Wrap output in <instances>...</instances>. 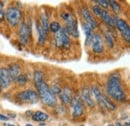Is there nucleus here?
I'll return each mask as SVG.
<instances>
[{"instance_id": "nucleus-21", "label": "nucleus", "mask_w": 130, "mask_h": 126, "mask_svg": "<svg viewBox=\"0 0 130 126\" xmlns=\"http://www.w3.org/2000/svg\"><path fill=\"white\" fill-rule=\"evenodd\" d=\"M102 101H103V104H104L105 109H107V110H111V111H114L115 109H116L115 104L112 103V101L108 98V96L103 95V96H102Z\"/></svg>"}, {"instance_id": "nucleus-32", "label": "nucleus", "mask_w": 130, "mask_h": 126, "mask_svg": "<svg viewBox=\"0 0 130 126\" xmlns=\"http://www.w3.org/2000/svg\"><path fill=\"white\" fill-rule=\"evenodd\" d=\"M7 126H16V125H14V124H10V123H8V124H7Z\"/></svg>"}, {"instance_id": "nucleus-17", "label": "nucleus", "mask_w": 130, "mask_h": 126, "mask_svg": "<svg viewBox=\"0 0 130 126\" xmlns=\"http://www.w3.org/2000/svg\"><path fill=\"white\" fill-rule=\"evenodd\" d=\"M100 17L102 18V20L104 21V23H106L108 26H110V27H115V22H114V20H113V17L110 15L106 10H102Z\"/></svg>"}, {"instance_id": "nucleus-16", "label": "nucleus", "mask_w": 130, "mask_h": 126, "mask_svg": "<svg viewBox=\"0 0 130 126\" xmlns=\"http://www.w3.org/2000/svg\"><path fill=\"white\" fill-rule=\"evenodd\" d=\"M31 117H32V120L36 121V122H44V121L48 120L49 115L42 111H36L33 113Z\"/></svg>"}, {"instance_id": "nucleus-24", "label": "nucleus", "mask_w": 130, "mask_h": 126, "mask_svg": "<svg viewBox=\"0 0 130 126\" xmlns=\"http://www.w3.org/2000/svg\"><path fill=\"white\" fill-rule=\"evenodd\" d=\"M61 28H62L61 25H60L57 21H53V22H51V23L49 24V30L52 31L53 33H57Z\"/></svg>"}, {"instance_id": "nucleus-3", "label": "nucleus", "mask_w": 130, "mask_h": 126, "mask_svg": "<svg viewBox=\"0 0 130 126\" xmlns=\"http://www.w3.org/2000/svg\"><path fill=\"white\" fill-rule=\"evenodd\" d=\"M61 17L65 21V30L67 33L74 37V38H78L79 37V31H78V25H77V19L76 17L73 15L72 13H68V12H63L61 13Z\"/></svg>"}, {"instance_id": "nucleus-35", "label": "nucleus", "mask_w": 130, "mask_h": 126, "mask_svg": "<svg viewBox=\"0 0 130 126\" xmlns=\"http://www.w3.org/2000/svg\"><path fill=\"white\" fill-rule=\"evenodd\" d=\"M0 93H1V87H0Z\"/></svg>"}, {"instance_id": "nucleus-6", "label": "nucleus", "mask_w": 130, "mask_h": 126, "mask_svg": "<svg viewBox=\"0 0 130 126\" xmlns=\"http://www.w3.org/2000/svg\"><path fill=\"white\" fill-rule=\"evenodd\" d=\"M16 99L21 101V102H25V103H36L39 100V96L36 91H34L32 89H27L24 91H21L16 95Z\"/></svg>"}, {"instance_id": "nucleus-33", "label": "nucleus", "mask_w": 130, "mask_h": 126, "mask_svg": "<svg viewBox=\"0 0 130 126\" xmlns=\"http://www.w3.org/2000/svg\"><path fill=\"white\" fill-rule=\"evenodd\" d=\"M25 126H33V125H32V124H29V123H27V124H26Z\"/></svg>"}, {"instance_id": "nucleus-23", "label": "nucleus", "mask_w": 130, "mask_h": 126, "mask_svg": "<svg viewBox=\"0 0 130 126\" xmlns=\"http://www.w3.org/2000/svg\"><path fill=\"white\" fill-rule=\"evenodd\" d=\"M44 73L40 70H36L34 71V74H33V80H34V83L35 85L36 84H39L41 82H44Z\"/></svg>"}, {"instance_id": "nucleus-31", "label": "nucleus", "mask_w": 130, "mask_h": 126, "mask_svg": "<svg viewBox=\"0 0 130 126\" xmlns=\"http://www.w3.org/2000/svg\"><path fill=\"white\" fill-rule=\"evenodd\" d=\"M114 126H123V125H122V124H121L120 122H117V123H116V124H115Z\"/></svg>"}, {"instance_id": "nucleus-13", "label": "nucleus", "mask_w": 130, "mask_h": 126, "mask_svg": "<svg viewBox=\"0 0 130 126\" xmlns=\"http://www.w3.org/2000/svg\"><path fill=\"white\" fill-rule=\"evenodd\" d=\"M83 103H86L89 107H94L95 106V102L92 98V93L90 92V90L87 87H84L81 91V98Z\"/></svg>"}, {"instance_id": "nucleus-15", "label": "nucleus", "mask_w": 130, "mask_h": 126, "mask_svg": "<svg viewBox=\"0 0 130 126\" xmlns=\"http://www.w3.org/2000/svg\"><path fill=\"white\" fill-rule=\"evenodd\" d=\"M8 70V73H9V76L12 81H15V79L21 75V66L17 63H12L9 65V67L7 68Z\"/></svg>"}, {"instance_id": "nucleus-29", "label": "nucleus", "mask_w": 130, "mask_h": 126, "mask_svg": "<svg viewBox=\"0 0 130 126\" xmlns=\"http://www.w3.org/2000/svg\"><path fill=\"white\" fill-rule=\"evenodd\" d=\"M4 20V10H3V4L0 2V22Z\"/></svg>"}, {"instance_id": "nucleus-28", "label": "nucleus", "mask_w": 130, "mask_h": 126, "mask_svg": "<svg viewBox=\"0 0 130 126\" xmlns=\"http://www.w3.org/2000/svg\"><path fill=\"white\" fill-rule=\"evenodd\" d=\"M92 10H93V13L95 14V15H97V16H101V12H102V9L98 6V5H94L93 7H92Z\"/></svg>"}, {"instance_id": "nucleus-8", "label": "nucleus", "mask_w": 130, "mask_h": 126, "mask_svg": "<svg viewBox=\"0 0 130 126\" xmlns=\"http://www.w3.org/2000/svg\"><path fill=\"white\" fill-rule=\"evenodd\" d=\"M90 43H91L92 51L95 54H101L104 51V42H103L102 36L99 33H94L92 35V39Z\"/></svg>"}, {"instance_id": "nucleus-18", "label": "nucleus", "mask_w": 130, "mask_h": 126, "mask_svg": "<svg viewBox=\"0 0 130 126\" xmlns=\"http://www.w3.org/2000/svg\"><path fill=\"white\" fill-rule=\"evenodd\" d=\"M36 28H37V32H38V42H39L40 45H43L46 42L48 34L43 31V29L40 27L39 23H36Z\"/></svg>"}, {"instance_id": "nucleus-36", "label": "nucleus", "mask_w": 130, "mask_h": 126, "mask_svg": "<svg viewBox=\"0 0 130 126\" xmlns=\"http://www.w3.org/2000/svg\"><path fill=\"white\" fill-rule=\"evenodd\" d=\"M79 126H85V125H79Z\"/></svg>"}, {"instance_id": "nucleus-22", "label": "nucleus", "mask_w": 130, "mask_h": 126, "mask_svg": "<svg viewBox=\"0 0 130 126\" xmlns=\"http://www.w3.org/2000/svg\"><path fill=\"white\" fill-rule=\"evenodd\" d=\"M104 37H105V40H106L107 45L110 48H113L114 44H115V42H114L115 38L113 37L112 33L109 31V30H105V31H104Z\"/></svg>"}, {"instance_id": "nucleus-4", "label": "nucleus", "mask_w": 130, "mask_h": 126, "mask_svg": "<svg viewBox=\"0 0 130 126\" xmlns=\"http://www.w3.org/2000/svg\"><path fill=\"white\" fill-rule=\"evenodd\" d=\"M4 18H6L7 22L12 25V26H17L22 19V13L21 10L18 9L16 7L10 6L6 9V11L4 12Z\"/></svg>"}, {"instance_id": "nucleus-11", "label": "nucleus", "mask_w": 130, "mask_h": 126, "mask_svg": "<svg viewBox=\"0 0 130 126\" xmlns=\"http://www.w3.org/2000/svg\"><path fill=\"white\" fill-rule=\"evenodd\" d=\"M29 36H30V27L26 24V23H21L20 25V28L18 30V37H19V40L22 44L26 45L28 43V40H29Z\"/></svg>"}, {"instance_id": "nucleus-9", "label": "nucleus", "mask_w": 130, "mask_h": 126, "mask_svg": "<svg viewBox=\"0 0 130 126\" xmlns=\"http://www.w3.org/2000/svg\"><path fill=\"white\" fill-rule=\"evenodd\" d=\"M71 105L73 118H78L84 114V104L79 97H74L71 101Z\"/></svg>"}, {"instance_id": "nucleus-25", "label": "nucleus", "mask_w": 130, "mask_h": 126, "mask_svg": "<svg viewBox=\"0 0 130 126\" xmlns=\"http://www.w3.org/2000/svg\"><path fill=\"white\" fill-rule=\"evenodd\" d=\"M109 6L112 8V10L114 11V13H116V14L120 13V11H121V7H120L119 3H117L116 1L110 0V1H109Z\"/></svg>"}, {"instance_id": "nucleus-30", "label": "nucleus", "mask_w": 130, "mask_h": 126, "mask_svg": "<svg viewBox=\"0 0 130 126\" xmlns=\"http://www.w3.org/2000/svg\"><path fill=\"white\" fill-rule=\"evenodd\" d=\"M0 120L1 121H8L9 120V117H7L6 115H3V114L0 113Z\"/></svg>"}, {"instance_id": "nucleus-1", "label": "nucleus", "mask_w": 130, "mask_h": 126, "mask_svg": "<svg viewBox=\"0 0 130 126\" xmlns=\"http://www.w3.org/2000/svg\"><path fill=\"white\" fill-rule=\"evenodd\" d=\"M106 92L112 99L123 102L126 100V93L122 87V82L120 75L117 73H112L106 81Z\"/></svg>"}, {"instance_id": "nucleus-7", "label": "nucleus", "mask_w": 130, "mask_h": 126, "mask_svg": "<svg viewBox=\"0 0 130 126\" xmlns=\"http://www.w3.org/2000/svg\"><path fill=\"white\" fill-rule=\"evenodd\" d=\"M113 20L115 22V26H117L119 32L121 33L122 37L127 41L129 42L130 41V28L129 25L127 24V22L121 18H118L117 16H114Z\"/></svg>"}, {"instance_id": "nucleus-26", "label": "nucleus", "mask_w": 130, "mask_h": 126, "mask_svg": "<svg viewBox=\"0 0 130 126\" xmlns=\"http://www.w3.org/2000/svg\"><path fill=\"white\" fill-rule=\"evenodd\" d=\"M15 82L17 83V85H19V86H24L26 83H27V78H26V76L25 75H19L16 79H15Z\"/></svg>"}, {"instance_id": "nucleus-34", "label": "nucleus", "mask_w": 130, "mask_h": 126, "mask_svg": "<svg viewBox=\"0 0 130 126\" xmlns=\"http://www.w3.org/2000/svg\"><path fill=\"white\" fill-rule=\"evenodd\" d=\"M108 126H114V125H113V124H109Z\"/></svg>"}, {"instance_id": "nucleus-12", "label": "nucleus", "mask_w": 130, "mask_h": 126, "mask_svg": "<svg viewBox=\"0 0 130 126\" xmlns=\"http://www.w3.org/2000/svg\"><path fill=\"white\" fill-rule=\"evenodd\" d=\"M12 80L9 76L7 68H0V87L1 88H8L11 84Z\"/></svg>"}, {"instance_id": "nucleus-19", "label": "nucleus", "mask_w": 130, "mask_h": 126, "mask_svg": "<svg viewBox=\"0 0 130 126\" xmlns=\"http://www.w3.org/2000/svg\"><path fill=\"white\" fill-rule=\"evenodd\" d=\"M40 27L43 29V31L48 34L49 32V23H48V17L46 15V13H41L40 15V23H39Z\"/></svg>"}, {"instance_id": "nucleus-2", "label": "nucleus", "mask_w": 130, "mask_h": 126, "mask_svg": "<svg viewBox=\"0 0 130 126\" xmlns=\"http://www.w3.org/2000/svg\"><path fill=\"white\" fill-rule=\"evenodd\" d=\"M35 86H36L38 96L41 99V101L50 107H54L57 103L56 95L53 94V92L50 90L48 85L45 82H41L39 84H36Z\"/></svg>"}, {"instance_id": "nucleus-5", "label": "nucleus", "mask_w": 130, "mask_h": 126, "mask_svg": "<svg viewBox=\"0 0 130 126\" xmlns=\"http://www.w3.org/2000/svg\"><path fill=\"white\" fill-rule=\"evenodd\" d=\"M55 44L59 48H64V49L70 48L71 45L70 37L67 31L65 30V28H61L57 33H55Z\"/></svg>"}, {"instance_id": "nucleus-20", "label": "nucleus", "mask_w": 130, "mask_h": 126, "mask_svg": "<svg viewBox=\"0 0 130 126\" xmlns=\"http://www.w3.org/2000/svg\"><path fill=\"white\" fill-rule=\"evenodd\" d=\"M92 93L95 96V98H96V100H97L98 104L100 105V107H102L103 109H105L104 104H103V101H102V96H103V94L101 93L100 89L98 88L97 86H94V87L92 88Z\"/></svg>"}, {"instance_id": "nucleus-10", "label": "nucleus", "mask_w": 130, "mask_h": 126, "mask_svg": "<svg viewBox=\"0 0 130 126\" xmlns=\"http://www.w3.org/2000/svg\"><path fill=\"white\" fill-rule=\"evenodd\" d=\"M80 13H81V16L83 17V20H84L85 24L89 25L92 29H95L97 27V23H96L95 19L93 18L91 12L89 11V9L87 7H82L81 10H80Z\"/></svg>"}, {"instance_id": "nucleus-27", "label": "nucleus", "mask_w": 130, "mask_h": 126, "mask_svg": "<svg viewBox=\"0 0 130 126\" xmlns=\"http://www.w3.org/2000/svg\"><path fill=\"white\" fill-rule=\"evenodd\" d=\"M95 3L99 4L98 6L101 8H103V10H106L108 7H109V1H106V0H99V1H95Z\"/></svg>"}, {"instance_id": "nucleus-14", "label": "nucleus", "mask_w": 130, "mask_h": 126, "mask_svg": "<svg viewBox=\"0 0 130 126\" xmlns=\"http://www.w3.org/2000/svg\"><path fill=\"white\" fill-rule=\"evenodd\" d=\"M59 95L62 103L64 104H70L73 99V91L70 87H67V86L61 89V92L59 93Z\"/></svg>"}]
</instances>
